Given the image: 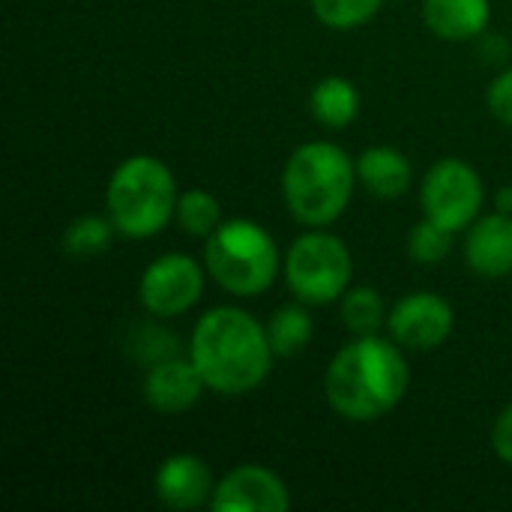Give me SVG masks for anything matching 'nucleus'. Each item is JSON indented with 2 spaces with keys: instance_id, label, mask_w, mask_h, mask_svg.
<instances>
[{
  "instance_id": "nucleus-1",
  "label": "nucleus",
  "mask_w": 512,
  "mask_h": 512,
  "mask_svg": "<svg viewBox=\"0 0 512 512\" xmlns=\"http://www.w3.org/2000/svg\"><path fill=\"white\" fill-rule=\"evenodd\" d=\"M402 351V345L387 342L378 333L348 342L327 366V405L348 423H375L396 411L411 384Z\"/></svg>"
},
{
  "instance_id": "nucleus-2",
  "label": "nucleus",
  "mask_w": 512,
  "mask_h": 512,
  "mask_svg": "<svg viewBox=\"0 0 512 512\" xmlns=\"http://www.w3.org/2000/svg\"><path fill=\"white\" fill-rule=\"evenodd\" d=\"M189 357L201 369L207 390L246 396L258 390L273 366L267 327L240 306H216L192 330Z\"/></svg>"
},
{
  "instance_id": "nucleus-3",
  "label": "nucleus",
  "mask_w": 512,
  "mask_h": 512,
  "mask_svg": "<svg viewBox=\"0 0 512 512\" xmlns=\"http://www.w3.org/2000/svg\"><path fill=\"white\" fill-rule=\"evenodd\" d=\"M357 162L333 141L300 144L282 171V198L288 213L309 228L333 225L351 204Z\"/></svg>"
},
{
  "instance_id": "nucleus-4",
  "label": "nucleus",
  "mask_w": 512,
  "mask_h": 512,
  "mask_svg": "<svg viewBox=\"0 0 512 512\" xmlns=\"http://www.w3.org/2000/svg\"><path fill=\"white\" fill-rule=\"evenodd\" d=\"M177 183L171 168L147 153L123 159L105 189V207L117 234L129 240L156 237L177 213Z\"/></svg>"
},
{
  "instance_id": "nucleus-5",
  "label": "nucleus",
  "mask_w": 512,
  "mask_h": 512,
  "mask_svg": "<svg viewBox=\"0 0 512 512\" xmlns=\"http://www.w3.org/2000/svg\"><path fill=\"white\" fill-rule=\"evenodd\" d=\"M204 267L222 291L258 297L276 282L282 255L267 228L252 219H228L207 237Z\"/></svg>"
},
{
  "instance_id": "nucleus-6",
  "label": "nucleus",
  "mask_w": 512,
  "mask_h": 512,
  "mask_svg": "<svg viewBox=\"0 0 512 512\" xmlns=\"http://www.w3.org/2000/svg\"><path fill=\"white\" fill-rule=\"evenodd\" d=\"M351 273L354 261L345 240L321 228L300 234L285 255V282L291 294L306 306H327L342 300L351 288Z\"/></svg>"
},
{
  "instance_id": "nucleus-7",
  "label": "nucleus",
  "mask_w": 512,
  "mask_h": 512,
  "mask_svg": "<svg viewBox=\"0 0 512 512\" xmlns=\"http://www.w3.org/2000/svg\"><path fill=\"white\" fill-rule=\"evenodd\" d=\"M486 189L474 165L465 159H441L435 162L420 186L423 216L450 228L453 234L468 231L483 210Z\"/></svg>"
},
{
  "instance_id": "nucleus-8",
  "label": "nucleus",
  "mask_w": 512,
  "mask_h": 512,
  "mask_svg": "<svg viewBox=\"0 0 512 512\" xmlns=\"http://www.w3.org/2000/svg\"><path fill=\"white\" fill-rule=\"evenodd\" d=\"M204 294V270L195 258L171 252L147 264L138 282L141 306L156 318H177L189 312Z\"/></svg>"
},
{
  "instance_id": "nucleus-9",
  "label": "nucleus",
  "mask_w": 512,
  "mask_h": 512,
  "mask_svg": "<svg viewBox=\"0 0 512 512\" xmlns=\"http://www.w3.org/2000/svg\"><path fill=\"white\" fill-rule=\"evenodd\" d=\"M387 330H390V339L402 345L405 351H435L453 336L456 312L441 294L417 291V294L402 297L390 309Z\"/></svg>"
},
{
  "instance_id": "nucleus-10",
  "label": "nucleus",
  "mask_w": 512,
  "mask_h": 512,
  "mask_svg": "<svg viewBox=\"0 0 512 512\" xmlns=\"http://www.w3.org/2000/svg\"><path fill=\"white\" fill-rule=\"evenodd\" d=\"M210 507L219 512H285L291 507V492L270 468L237 465L216 483Z\"/></svg>"
},
{
  "instance_id": "nucleus-11",
  "label": "nucleus",
  "mask_w": 512,
  "mask_h": 512,
  "mask_svg": "<svg viewBox=\"0 0 512 512\" xmlns=\"http://www.w3.org/2000/svg\"><path fill=\"white\" fill-rule=\"evenodd\" d=\"M204 390L207 381L192 357H162L144 375V399L159 414H186L201 402Z\"/></svg>"
},
{
  "instance_id": "nucleus-12",
  "label": "nucleus",
  "mask_w": 512,
  "mask_h": 512,
  "mask_svg": "<svg viewBox=\"0 0 512 512\" xmlns=\"http://www.w3.org/2000/svg\"><path fill=\"white\" fill-rule=\"evenodd\" d=\"M153 489L168 510H198L213 498V474L204 459L192 453L168 456L153 477Z\"/></svg>"
},
{
  "instance_id": "nucleus-13",
  "label": "nucleus",
  "mask_w": 512,
  "mask_h": 512,
  "mask_svg": "<svg viewBox=\"0 0 512 512\" xmlns=\"http://www.w3.org/2000/svg\"><path fill=\"white\" fill-rule=\"evenodd\" d=\"M465 264L483 279H504L512 273V216H480L465 237Z\"/></svg>"
},
{
  "instance_id": "nucleus-14",
  "label": "nucleus",
  "mask_w": 512,
  "mask_h": 512,
  "mask_svg": "<svg viewBox=\"0 0 512 512\" xmlns=\"http://www.w3.org/2000/svg\"><path fill=\"white\" fill-rule=\"evenodd\" d=\"M492 21L489 0H423V24L447 42H468L486 33Z\"/></svg>"
},
{
  "instance_id": "nucleus-15",
  "label": "nucleus",
  "mask_w": 512,
  "mask_h": 512,
  "mask_svg": "<svg viewBox=\"0 0 512 512\" xmlns=\"http://www.w3.org/2000/svg\"><path fill=\"white\" fill-rule=\"evenodd\" d=\"M357 180L381 201H399L414 180V168L408 156L396 147L375 144L366 147L357 159Z\"/></svg>"
},
{
  "instance_id": "nucleus-16",
  "label": "nucleus",
  "mask_w": 512,
  "mask_h": 512,
  "mask_svg": "<svg viewBox=\"0 0 512 512\" xmlns=\"http://www.w3.org/2000/svg\"><path fill=\"white\" fill-rule=\"evenodd\" d=\"M309 111L312 117L327 126V129H345L357 120L360 114V90L342 78V75H327L321 78L312 93H309Z\"/></svg>"
},
{
  "instance_id": "nucleus-17",
  "label": "nucleus",
  "mask_w": 512,
  "mask_h": 512,
  "mask_svg": "<svg viewBox=\"0 0 512 512\" xmlns=\"http://www.w3.org/2000/svg\"><path fill=\"white\" fill-rule=\"evenodd\" d=\"M303 306H282L270 315L267 339H270V348L276 357H294L312 339V318Z\"/></svg>"
},
{
  "instance_id": "nucleus-18",
  "label": "nucleus",
  "mask_w": 512,
  "mask_h": 512,
  "mask_svg": "<svg viewBox=\"0 0 512 512\" xmlns=\"http://www.w3.org/2000/svg\"><path fill=\"white\" fill-rule=\"evenodd\" d=\"M342 321L354 336H375L384 324V300L372 285L348 288L342 297Z\"/></svg>"
},
{
  "instance_id": "nucleus-19",
  "label": "nucleus",
  "mask_w": 512,
  "mask_h": 512,
  "mask_svg": "<svg viewBox=\"0 0 512 512\" xmlns=\"http://www.w3.org/2000/svg\"><path fill=\"white\" fill-rule=\"evenodd\" d=\"M174 219L189 237H210L222 225V207L213 192L189 189V192H180Z\"/></svg>"
},
{
  "instance_id": "nucleus-20",
  "label": "nucleus",
  "mask_w": 512,
  "mask_h": 512,
  "mask_svg": "<svg viewBox=\"0 0 512 512\" xmlns=\"http://www.w3.org/2000/svg\"><path fill=\"white\" fill-rule=\"evenodd\" d=\"M117 228L111 222V216H78L66 231H63V249L75 258H90V255H102L111 240H114Z\"/></svg>"
},
{
  "instance_id": "nucleus-21",
  "label": "nucleus",
  "mask_w": 512,
  "mask_h": 512,
  "mask_svg": "<svg viewBox=\"0 0 512 512\" xmlns=\"http://www.w3.org/2000/svg\"><path fill=\"white\" fill-rule=\"evenodd\" d=\"M312 3V12L315 18L324 24V27H333V30H354V27H363L366 21H372L384 0H309Z\"/></svg>"
},
{
  "instance_id": "nucleus-22",
  "label": "nucleus",
  "mask_w": 512,
  "mask_h": 512,
  "mask_svg": "<svg viewBox=\"0 0 512 512\" xmlns=\"http://www.w3.org/2000/svg\"><path fill=\"white\" fill-rule=\"evenodd\" d=\"M450 249H453V231L426 216L408 234V255L417 264H438L450 255Z\"/></svg>"
},
{
  "instance_id": "nucleus-23",
  "label": "nucleus",
  "mask_w": 512,
  "mask_h": 512,
  "mask_svg": "<svg viewBox=\"0 0 512 512\" xmlns=\"http://www.w3.org/2000/svg\"><path fill=\"white\" fill-rule=\"evenodd\" d=\"M489 111L512 129V69H504L489 84Z\"/></svg>"
},
{
  "instance_id": "nucleus-24",
  "label": "nucleus",
  "mask_w": 512,
  "mask_h": 512,
  "mask_svg": "<svg viewBox=\"0 0 512 512\" xmlns=\"http://www.w3.org/2000/svg\"><path fill=\"white\" fill-rule=\"evenodd\" d=\"M492 450L504 465H512V405H507L498 414V420L492 426Z\"/></svg>"
},
{
  "instance_id": "nucleus-25",
  "label": "nucleus",
  "mask_w": 512,
  "mask_h": 512,
  "mask_svg": "<svg viewBox=\"0 0 512 512\" xmlns=\"http://www.w3.org/2000/svg\"><path fill=\"white\" fill-rule=\"evenodd\" d=\"M495 210L512 216V186H501V189L495 192Z\"/></svg>"
}]
</instances>
